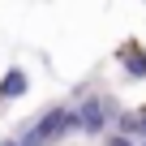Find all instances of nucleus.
I'll return each instance as SVG.
<instances>
[{
	"mask_svg": "<svg viewBox=\"0 0 146 146\" xmlns=\"http://www.w3.org/2000/svg\"><path fill=\"white\" fill-rule=\"evenodd\" d=\"M112 125H116L120 137H142V142H146V108H137V112H120Z\"/></svg>",
	"mask_w": 146,
	"mask_h": 146,
	"instance_id": "3",
	"label": "nucleus"
},
{
	"mask_svg": "<svg viewBox=\"0 0 146 146\" xmlns=\"http://www.w3.org/2000/svg\"><path fill=\"white\" fill-rule=\"evenodd\" d=\"M103 146H137V142H133V137H120V133H108Z\"/></svg>",
	"mask_w": 146,
	"mask_h": 146,
	"instance_id": "5",
	"label": "nucleus"
},
{
	"mask_svg": "<svg viewBox=\"0 0 146 146\" xmlns=\"http://www.w3.org/2000/svg\"><path fill=\"white\" fill-rule=\"evenodd\" d=\"M0 146H17V137H0Z\"/></svg>",
	"mask_w": 146,
	"mask_h": 146,
	"instance_id": "6",
	"label": "nucleus"
},
{
	"mask_svg": "<svg viewBox=\"0 0 146 146\" xmlns=\"http://www.w3.org/2000/svg\"><path fill=\"white\" fill-rule=\"evenodd\" d=\"M137 146H146V142H137Z\"/></svg>",
	"mask_w": 146,
	"mask_h": 146,
	"instance_id": "7",
	"label": "nucleus"
},
{
	"mask_svg": "<svg viewBox=\"0 0 146 146\" xmlns=\"http://www.w3.org/2000/svg\"><path fill=\"white\" fill-rule=\"evenodd\" d=\"M56 146H99V137H86V133H69V137H60Z\"/></svg>",
	"mask_w": 146,
	"mask_h": 146,
	"instance_id": "4",
	"label": "nucleus"
},
{
	"mask_svg": "<svg viewBox=\"0 0 146 146\" xmlns=\"http://www.w3.org/2000/svg\"><path fill=\"white\" fill-rule=\"evenodd\" d=\"M116 64L129 73L133 82H142V78H146V47H142V43H125V47L116 52Z\"/></svg>",
	"mask_w": 146,
	"mask_h": 146,
	"instance_id": "1",
	"label": "nucleus"
},
{
	"mask_svg": "<svg viewBox=\"0 0 146 146\" xmlns=\"http://www.w3.org/2000/svg\"><path fill=\"white\" fill-rule=\"evenodd\" d=\"M26 90H30V73H26L22 64L5 69V78H0V103H9V99H22Z\"/></svg>",
	"mask_w": 146,
	"mask_h": 146,
	"instance_id": "2",
	"label": "nucleus"
}]
</instances>
